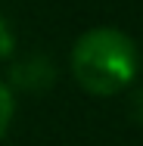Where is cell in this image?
<instances>
[{
	"instance_id": "cell-1",
	"label": "cell",
	"mask_w": 143,
	"mask_h": 146,
	"mask_svg": "<svg viewBox=\"0 0 143 146\" xmlns=\"http://www.w3.org/2000/svg\"><path fill=\"white\" fill-rule=\"evenodd\" d=\"M140 68V50L131 34L112 25L84 31L72 47V75L93 96H112L131 87Z\"/></svg>"
},
{
	"instance_id": "cell-2",
	"label": "cell",
	"mask_w": 143,
	"mask_h": 146,
	"mask_svg": "<svg viewBox=\"0 0 143 146\" xmlns=\"http://www.w3.org/2000/svg\"><path fill=\"white\" fill-rule=\"evenodd\" d=\"M59 78V68L53 56H47V53H25V56L13 59V65H9V78H6V87L19 90V93H31V96H37V93H47V90H53Z\"/></svg>"
},
{
	"instance_id": "cell-3",
	"label": "cell",
	"mask_w": 143,
	"mask_h": 146,
	"mask_svg": "<svg viewBox=\"0 0 143 146\" xmlns=\"http://www.w3.org/2000/svg\"><path fill=\"white\" fill-rule=\"evenodd\" d=\"M13 118H16V93L6 87V81H0V140L9 134Z\"/></svg>"
},
{
	"instance_id": "cell-4",
	"label": "cell",
	"mask_w": 143,
	"mask_h": 146,
	"mask_svg": "<svg viewBox=\"0 0 143 146\" xmlns=\"http://www.w3.org/2000/svg\"><path fill=\"white\" fill-rule=\"evenodd\" d=\"M13 50H16V34H13V25L6 22V16L0 13V62L13 56Z\"/></svg>"
},
{
	"instance_id": "cell-5",
	"label": "cell",
	"mask_w": 143,
	"mask_h": 146,
	"mask_svg": "<svg viewBox=\"0 0 143 146\" xmlns=\"http://www.w3.org/2000/svg\"><path fill=\"white\" fill-rule=\"evenodd\" d=\"M131 115H134V121L143 124V84H137L131 93Z\"/></svg>"
}]
</instances>
